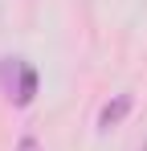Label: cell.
Instances as JSON below:
<instances>
[{"label": "cell", "instance_id": "2", "mask_svg": "<svg viewBox=\"0 0 147 151\" xmlns=\"http://www.w3.org/2000/svg\"><path fill=\"white\" fill-rule=\"evenodd\" d=\"M127 110H131V98H127V94H119L115 102H106V106H102L98 123H102V127H115V123H122V114H127Z\"/></svg>", "mask_w": 147, "mask_h": 151}, {"label": "cell", "instance_id": "1", "mask_svg": "<svg viewBox=\"0 0 147 151\" xmlns=\"http://www.w3.org/2000/svg\"><path fill=\"white\" fill-rule=\"evenodd\" d=\"M0 86L8 90V98L17 106H29L37 94V70L24 57H0Z\"/></svg>", "mask_w": 147, "mask_h": 151}, {"label": "cell", "instance_id": "3", "mask_svg": "<svg viewBox=\"0 0 147 151\" xmlns=\"http://www.w3.org/2000/svg\"><path fill=\"white\" fill-rule=\"evenodd\" d=\"M21 151H33V139H24V143H21Z\"/></svg>", "mask_w": 147, "mask_h": 151}]
</instances>
